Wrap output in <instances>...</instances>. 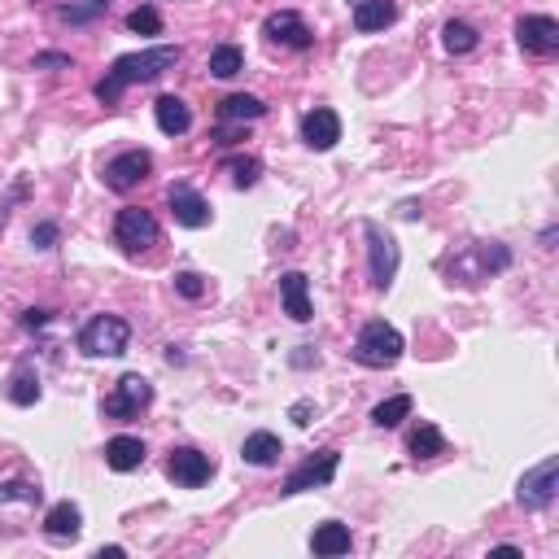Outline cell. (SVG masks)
Segmentation results:
<instances>
[{"mask_svg":"<svg viewBox=\"0 0 559 559\" xmlns=\"http://www.w3.org/2000/svg\"><path fill=\"white\" fill-rule=\"evenodd\" d=\"M127 27H132L136 35H162V14L153 5H140L127 14Z\"/></svg>","mask_w":559,"mask_h":559,"instance_id":"31","label":"cell"},{"mask_svg":"<svg viewBox=\"0 0 559 559\" xmlns=\"http://www.w3.org/2000/svg\"><path fill=\"white\" fill-rule=\"evenodd\" d=\"M293 363H297V367H306V363H315V354H311V346H302V350H297V354H293Z\"/></svg>","mask_w":559,"mask_h":559,"instance_id":"38","label":"cell"},{"mask_svg":"<svg viewBox=\"0 0 559 559\" xmlns=\"http://www.w3.org/2000/svg\"><path fill=\"white\" fill-rule=\"evenodd\" d=\"M311 411H315L311 402H297V407H293V420H297V424L306 428V424H311Z\"/></svg>","mask_w":559,"mask_h":559,"instance_id":"37","label":"cell"},{"mask_svg":"<svg viewBox=\"0 0 559 559\" xmlns=\"http://www.w3.org/2000/svg\"><path fill=\"white\" fill-rule=\"evenodd\" d=\"M180 57H184L180 44H158V49H145V53H123L110 70H105V79L97 83V101H101V105H118V101H123V92L132 88V83H153V79H162L166 70L180 66Z\"/></svg>","mask_w":559,"mask_h":559,"instance_id":"1","label":"cell"},{"mask_svg":"<svg viewBox=\"0 0 559 559\" xmlns=\"http://www.w3.org/2000/svg\"><path fill=\"white\" fill-rule=\"evenodd\" d=\"M49 311H27V315H22V328H27V332H35V328H44V324H49Z\"/></svg>","mask_w":559,"mask_h":559,"instance_id":"36","label":"cell"},{"mask_svg":"<svg viewBox=\"0 0 559 559\" xmlns=\"http://www.w3.org/2000/svg\"><path fill=\"white\" fill-rule=\"evenodd\" d=\"M114 245L123 249V254H140V249L158 245V219H153L149 210H140V206L118 210V219H114Z\"/></svg>","mask_w":559,"mask_h":559,"instance_id":"7","label":"cell"},{"mask_svg":"<svg viewBox=\"0 0 559 559\" xmlns=\"http://www.w3.org/2000/svg\"><path fill=\"white\" fill-rule=\"evenodd\" d=\"M442 44H446V53H455V57H463V53H472L481 44V35H477V27L472 22H455L450 18L446 27H442Z\"/></svg>","mask_w":559,"mask_h":559,"instance_id":"26","label":"cell"},{"mask_svg":"<svg viewBox=\"0 0 559 559\" xmlns=\"http://www.w3.org/2000/svg\"><path fill=\"white\" fill-rule=\"evenodd\" d=\"M263 114H267V105L254 92H232V97L219 101V123H254Z\"/></svg>","mask_w":559,"mask_h":559,"instance_id":"24","label":"cell"},{"mask_svg":"<svg viewBox=\"0 0 559 559\" xmlns=\"http://www.w3.org/2000/svg\"><path fill=\"white\" fill-rule=\"evenodd\" d=\"M44 533H49L53 542H75L79 533H83V511H79V503H57V507H49V516H44Z\"/></svg>","mask_w":559,"mask_h":559,"instance_id":"18","label":"cell"},{"mask_svg":"<svg viewBox=\"0 0 559 559\" xmlns=\"http://www.w3.org/2000/svg\"><path fill=\"white\" fill-rule=\"evenodd\" d=\"M0 503H40V485L31 481H14V485H0Z\"/></svg>","mask_w":559,"mask_h":559,"instance_id":"32","label":"cell"},{"mask_svg":"<svg viewBox=\"0 0 559 559\" xmlns=\"http://www.w3.org/2000/svg\"><path fill=\"white\" fill-rule=\"evenodd\" d=\"M341 140V114L328 110V105H319V110H311L302 118V145L315 149V153H328L332 145Z\"/></svg>","mask_w":559,"mask_h":559,"instance_id":"15","label":"cell"},{"mask_svg":"<svg viewBox=\"0 0 559 559\" xmlns=\"http://www.w3.org/2000/svg\"><path fill=\"white\" fill-rule=\"evenodd\" d=\"M149 171H153V153L149 149H127V153H118V158L105 162L101 180H105L110 193H132L140 180H149Z\"/></svg>","mask_w":559,"mask_h":559,"instance_id":"8","label":"cell"},{"mask_svg":"<svg viewBox=\"0 0 559 559\" xmlns=\"http://www.w3.org/2000/svg\"><path fill=\"white\" fill-rule=\"evenodd\" d=\"M337 468H341V450H319V455H311L302 468H293L289 477H284V490L280 494L319 490V485H328L332 477H337Z\"/></svg>","mask_w":559,"mask_h":559,"instance_id":"10","label":"cell"},{"mask_svg":"<svg viewBox=\"0 0 559 559\" xmlns=\"http://www.w3.org/2000/svg\"><path fill=\"white\" fill-rule=\"evenodd\" d=\"M9 402H18V407H35L40 402V376H35V367H14V376H9Z\"/></svg>","mask_w":559,"mask_h":559,"instance_id":"25","label":"cell"},{"mask_svg":"<svg viewBox=\"0 0 559 559\" xmlns=\"http://www.w3.org/2000/svg\"><path fill=\"white\" fill-rule=\"evenodd\" d=\"M516 44L533 57H555L559 53V22L546 14H525L516 22Z\"/></svg>","mask_w":559,"mask_h":559,"instance_id":"11","label":"cell"},{"mask_svg":"<svg viewBox=\"0 0 559 559\" xmlns=\"http://www.w3.org/2000/svg\"><path fill=\"white\" fill-rule=\"evenodd\" d=\"M140 463H145V442H140V437H110V442H105V468L136 472Z\"/></svg>","mask_w":559,"mask_h":559,"instance_id":"20","label":"cell"},{"mask_svg":"<svg viewBox=\"0 0 559 559\" xmlns=\"http://www.w3.org/2000/svg\"><path fill=\"white\" fill-rule=\"evenodd\" d=\"M245 70V53L236 49V44H219V49L210 53V75L214 79H236Z\"/></svg>","mask_w":559,"mask_h":559,"instance_id":"28","label":"cell"},{"mask_svg":"<svg viewBox=\"0 0 559 559\" xmlns=\"http://www.w3.org/2000/svg\"><path fill=\"white\" fill-rule=\"evenodd\" d=\"M223 171L232 175L236 188H254L258 180H263V162H258V158H228V162H223Z\"/></svg>","mask_w":559,"mask_h":559,"instance_id":"29","label":"cell"},{"mask_svg":"<svg viewBox=\"0 0 559 559\" xmlns=\"http://www.w3.org/2000/svg\"><path fill=\"white\" fill-rule=\"evenodd\" d=\"M511 267V249L507 245H498V241H468L463 249H455L450 254V263H446V276L450 284H481V280H490L498 276V271H507Z\"/></svg>","mask_w":559,"mask_h":559,"instance_id":"2","label":"cell"},{"mask_svg":"<svg viewBox=\"0 0 559 559\" xmlns=\"http://www.w3.org/2000/svg\"><path fill=\"white\" fill-rule=\"evenodd\" d=\"M105 9H110V0H79V5H62V9H57V18L70 22V27H83V22L101 18Z\"/></svg>","mask_w":559,"mask_h":559,"instance_id":"30","label":"cell"},{"mask_svg":"<svg viewBox=\"0 0 559 559\" xmlns=\"http://www.w3.org/2000/svg\"><path fill=\"white\" fill-rule=\"evenodd\" d=\"M398 22V0H359L354 5V31L372 35V31H385Z\"/></svg>","mask_w":559,"mask_h":559,"instance_id":"17","label":"cell"},{"mask_svg":"<svg viewBox=\"0 0 559 559\" xmlns=\"http://www.w3.org/2000/svg\"><path fill=\"white\" fill-rule=\"evenodd\" d=\"M555 490H559V459L551 455V459H542L538 468H529L525 477H520L516 498H520V507L542 511V507L555 503Z\"/></svg>","mask_w":559,"mask_h":559,"instance_id":"9","label":"cell"},{"mask_svg":"<svg viewBox=\"0 0 559 559\" xmlns=\"http://www.w3.org/2000/svg\"><path fill=\"white\" fill-rule=\"evenodd\" d=\"M363 236H367V280H372L376 293H389L398 280V263H402V249L380 223L363 219Z\"/></svg>","mask_w":559,"mask_h":559,"instance_id":"5","label":"cell"},{"mask_svg":"<svg viewBox=\"0 0 559 559\" xmlns=\"http://www.w3.org/2000/svg\"><path fill=\"white\" fill-rule=\"evenodd\" d=\"M166 206H171V214H175V223H180V228H206V223H210V201L201 197L193 184H171Z\"/></svg>","mask_w":559,"mask_h":559,"instance_id":"14","label":"cell"},{"mask_svg":"<svg viewBox=\"0 0 559 559\" xmlns=\"http://www.w3.org/2000/svg\"><path fill=\"white\" fill-rule=\"evenodd\" d=\"M280 455H284L280 437H276V433H267V428L249 433V437H245V446H241V459H245V463H254V468H276Z\"/></svg>","mask_w":559,"mask_h":559,"instance_id":"19","label":"cell"},{"mask_svg":"<svg viewBox=\"0 0 559 559\" xmlns=\"http://www.w3.org/2000/svg\"><path fill=\"white\" fill-rule=\"evenodd\" d=\"M402 332L394 324H385V319H367L359 328V337H354V350L350 359L363 363V367H376V372H385V367H394L402 359Z\"/></svg>","mask_w":559,"mask_h":559,"instance_id":"3","label":"cell"},{"mask_svg":"<svg viewBox=\"0 0 559 559\" xmlns=\"http://www.w3.org/2000/svg\"><path fill=\"white\" fill-rule=\"evenodd\" d=\"M127 551H123V546H101V559H123Z\"/></svg>","mask_w":559,"mask_h":559,"instance_id":"39","label":"cell"},{"mask_svg":"<svg viewBox=\"0 0 559 559\" xmlns=\"http://www.w3.org/2000/svg\"><path fill=\"white\" fill-rule=\"evenodd\" d=\"M263 35L271 44H280V49H297L306 53L315 44V31L302 22V14H293V9H280V14H267L263 22Z\"/></svg>","mask_w":559,"mask_h":559,"instance_id":"13","label":"cell"},{"mask_svg":"<svg viewBox=\"0 0 559 559\" xmlns=\"http://www.w3.org/2000/svg\"><path fill=\"white\" fill-rule=\"evenodd\" d=\"M153 114H158V127L166 136H184L188 127H193V110H188L184 97H158Z\"/></svg>","mask_w":559,"mask_h":559,"instance_id":"23","label":"cell"},{"mask_svg":"<svg viewBox=\"0 0 559 559\" xmlns=\"http://www.w3.org/2000/svg\"><path fill=\"white\" fill-rule=\"evenodd\" d=\"M149 402H153V385L145 376H123L118 380V385L110 389V394H105V402H101V411L110 415V420H136L140 411H149Z\"/></svg>","mask_w":559,"mask_h":559,"instance_id":"6","label":"cell"},{"mask_svg":"<svg viewBox=\"0 0 559 559\" xmlns=\"http://www.w3.org/2000/svg\"><path fill=\"white\" fill-rule=\"evenodd\" d=\"M53 66H70L66 53H35V70H53Z\"/></svg>","mask_w":559,"mask_h":559,"instance_id":"35","label":"cell"},{"mask_svg":"<svg viewBox=\"0 0 559 559\" xmlns=\"http://www.w3.org/2000/svg\"><path fill=\"white\" fill-rule=\"evenodd\" d=\"M411 407H415L411 394H394V398H385V402H376L372 407V424L376 428H398L411 415Z\"/></svg>","mask_w":559,"mask_h":559,"instance_id":"27","label":"cell"},{"mask_svg":"<svg viewBox=\"0 0 559 559\" xmlns=\"http://www.w3.org/2000/svg\"><path fill=\"white\" fill-rule=\"evenodd\" d=\"M175 293L188 297V302H197V297H206V280H201L197 271H180V276H175Z\"/></svg>","mask_w":559,"mask_h":559,"instance_id":"33","label":"cell"},{"mask_svg":"<svg viewBox=\"0 0 559 559\" xmlns=\"http://www.w3.org/2000/svg\"><path fill=\"white\" fill-rule=\"evenodd\" d=\"M132 346V324L118 315H92L88 324L79 328V350L88 359H118Z\"/></svg>","mask_w":559,"mask_h":559,"instance_id":"4","label":"cell"},{"mask_svg":"<svg viewBox=\"0 0 559 559\" xmlns=\"http://www.w3.org/2000/svg\"><path fill=\"white\" fill-rule=\"evenodd\" d=\"M166 477L175 485H184V490H197V485H206L214 477V459L193 446H175L171 459H166Z\"/></svg>","mask_w":559,"mask_h":559,"instance_id":"12","label":"cell"},{"mask_svg":"<svg viewBox=\"0 0 559 559\" xmlns=\"http://www.w3.org/2000/svg\"><path fill=\"white\" fill-rule=\"evenodd\" d=\"M350 546H354V538H350V529L341 525V520H324V525L311 533V551L324 555V559H332V555H350Z\"/></svg>","mask_w":559,"mask_h":559,"instance_id":"22","label":"cell"},{"mask_svg":"<svg viewBox=\"0 0 559 559\" xmlns=\"http://www.w3.org/2000/svg\"><path fill=\"white\" fill-rule=\"evenodd\" d=\"M490 555H507V559H516V555H520V546H494Z\"/></svg>","mask_w":559,"mask_h":559,"instance_id":"40","label":"cell"},{"mask_svg":"<svg viewBox=\"0 0 559 559\" xmlns=\"http://www.w3.org/2000/svg\"><path fill=\"white\" fill-rule=\"evenodd\" d=\"M57 236H62V232H57V223H35V228H31V245L35 249H53Z\"/></svg>","mask_w":559,"mask_h":559,"instance_id":"34","label":"cell"},{"mask_svg":"<svg viewBox=\"0 0 559 559\" xmlns=\"http://www.w3.org/2000/svg\"><path fill=\"white\" fill-rule=\"evenodd\" d=\"M280 302H284V315L293 319V324H311V280L302 276V271H284L280 276Z\"/></svg>","mask_w":559,"mask_h":559,"instance_id":"16","label":"cell"},{"mask_svg":"<svg viewBox=\"0 0 559 559\" xmlns=\"http://www.w3.org/2000/svg\"><path fill=\"white\" fill-rule=\"evenodd\" d=\"M407 455L415 463H428V459H437V455H446V437H442V428L437 424H415L411 428V437H407Z\"/></svg>","mask_w":559,"mask_h":559,"instance_id":"21","label":"cell"}]
</instances>
